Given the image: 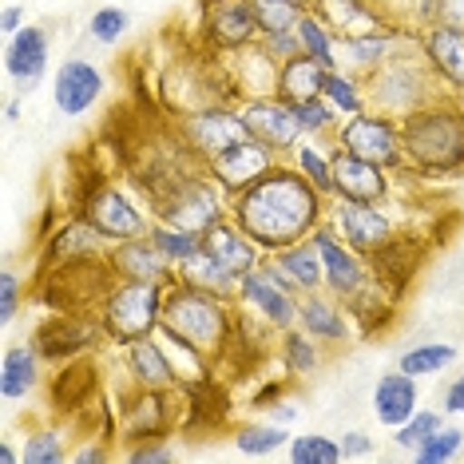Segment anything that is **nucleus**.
Listing matches in <instances>:
<instances>
[{
	"label": "nucleus",
	"instance_id": "obj_30",
	"mask_svg": "<svg viewBox=\"0 0 464 464\" xmlns=\"http://www.w3.org/2000/svg\"><path fill=\"white\" fill-rule=\"evenodd\" d=\"M325 64H318L314 56H305V52H298V56H290L286 64H282L278 72V96L290 100V103H302V100H314L322 96L325 88Z\"/></svg>",
	"mask_w": 464,
	"mask_h": 464
},
{
	"label": "nucleus",
	"instance_id": "obj_55",
	"mask_svg": "<svg viewBox=\"0 0 464 464\" xmlns=\"http://www.w3.org/2000/svg\"><path fill=\"white\" fill-rule=\"evenodd\" d=\"M294 417H298V409H294V405H274L270 409V420H278V425H290Z\"/></svg>",
	"mask_w": 464,
	"mask_h": 464
},
{
	"label": "nucleus",
	"instance_id": "obj_50",
	"mask_svg": "<svg viewBox=\"0 0 464 464\" xmlns=\"http://www.w3.org/2000/svg\"><path fill=\"white\" fill-rule=\"evenodd\" d=\"M432 20H437V24H449V28H460L464 33V0H437V5H432Z\"/></svg>",
	"mask_w": 464,
	"mask_h": 464
},
{
	"label": "nucleus",
	"instance_id": "obj_21",
	"mask_svg": "<svg viewBox=\"0 0 464 464\" xmlns=\"http://www.w3.org/2000/svg\"><path fill=\"white\" fill-rule=\"evenodd\" d=\"M298 325L310 337H318L322 345H345V342H350V310H345V302L334 298L330 290L302 294Z\"/></svg>",
	"mask_w": 464,
	"mask_h": 464
},
{
	"label": "nucleus",
	"instance_id": "obj_18",
	"mask_svg": "<svg viewBox=\"0 0 464 464\" xmlns=\"http://www.w3.org/2000/svg\"><path fill=\"white\" fill-rule=\"evenodd\" d=\"M111 278H140V282H175V262L155 246L151 238H128L108 246Z\"/></svg>",
	"mask_w": 464,
	"mask_h": 464
},
{
	"label": "nucleus",
	"instance_id": "obj_15",
	"mask_svg": "<svg viewBox=\"0 0 464 464\" xmlns=\"http://www.w3.org/2000/svg\"><path fill=\"white\" fill-rule=\"evenodd\" d=\"M270 167H278V151H270L266 143H258L255 135H250V140L230 147V151L215 155V160L207 163V171L227 195H238V191H246L250 183H258Z\"/></svg>",
	"mask_w": 464,
	"mask_h": 464
},
{
	"label": "nucleus",
	"instance_id": "obj_10",
	"mask_svg": "<svg viewBox=\"0 0 464 464\" xmlns=\"http://www.w3.org/2000/svg\"><path fill=\"white\" fill-rule=\"evenodd\" d=\"M80 215L100 230L108 242H128V238H143L151 230V215L135 203V198L115 183H103L96 191H88Z\"/></svg>",
	"mask_w": 464,
	"mask_h": 464
},
{
	"label": "nucleus",
	"instance_id": "obj_45",
	"mask_svg": "<svg viewBox=\"0 0 464 464\" xmlns=\"http://www.w3.org/2000/svg\"><path fill=\"white\" fill-rule=\"evenodd\" d=\"M440 425H445V417H440L437 409H417V413L409 417L405 425H397V429H393V445H397V449H405V452H413L417 445H425V440H429Z\"/></svg>",
	"mask_w": 464,
	"mask_h": 464
},
{
	"label": "nucleus",
	"instance_id": "obj_19",
	"mask_svg": "<svg viewBox=\"0 0 464 464\" xmlns=\"http://www.w3.org/2000/svg\"><path fill=\"white\" fill-rule=\"evenodd\" d=\"M203 250L210 258L218 262V266L223 270H230L235 274V278H242V274H250L255 266H262V258H266V250L258 246L255 238L246 235V230H242L235 218H223V223H215L203 235Z\"/></svg>",
	"mask_w": 464,
	"mask_h": 464
},
{
	"label": "nucleus",
	"instance_id": "obj_25",
	"mask_svg": "<svg viewBox=\"0 0 464 464\" xmlns=\"http://www.w3.org/2000/svg\"><path fill=\"white\" fill-rule=\"evenodd\" d=\"M48 255L56 266H88V262H108V238L100 235L88 218H72L56 238L48 242Z\"/></svg>",
	"mask_w": 464,
	"mask_h": 464
},
{
	"label": "nucleus",
	"instance_id": "obj_6",
	"mask_svg": "<svg viewBox=\"0 0 464 464\" xmlns=\"http://www.w3.org/2000/svg\"><path fill=\"white\" fill-rule=\"evenodd\" d=\"M334 147L362 155V160H369V163H382V167H389V171L405 167L401 120H393V115H385V111H377V108H365V111H357V115H350V120L337 123Z\"/></svg>",
	"mask_w": 464,
	"mask_h": 464
},
{
	"label": "nucleus",
	"instance_id": "obj_40",
	"mask_svg": "<svg viewBox=\"0 0 464 464\" xmlns=\"http://www.w3.org/2000/svg\"><path fill=\"white\" fill-rule=\"evenodd\" d=\"M250 8H255L262 33H294L298 20L310 13L302 0H250Z\"/></svg>",
	"mask_w": 464,
	"mask_h": 464
},
{
	"label": "nucleus",
	"instance_id": "obj_29",
	"mask_svg": "<svg viewBox=\"0 0 464 464\" xmlns=\"http://www.w3.org/2000/svg\"><path fill=\"white\" fill-rule=\"evenodd\" d=\"M270 262L286 274L290 286L298 294L325 290V266H322V255H318V246H314V238H302V242H294V246L278 250V255H270Z\"/></svg>",
	"mask_w": 464,
	"mask_h": 464
},
{
	"label": "nucleus",
	"instance_id": "obj_14",
	"mask_svg": "<svg viewBox=\"0 0 464 464\" xmlns=\"http://www.w3.org/2000/svg\"><path fill=\"white\" fill-rule=\"evenodd\" d=\"M203 33L210 40V48L230 56V52L258 44L262 28H258V16H255V8H250V0H207Z\"/></svg>",
	"mask_w": 464,
	"mask_h": 464
},
{
	"label": "nucleus",
	"instance_id": "obj_56",
	"mask_svg": "<svg viewBox=\"0 0 464 464\" xmlns=\"http://www.w3.org/2000/svg\"><path fill=\"white\" fill-rule=\"evenodd\" d=\"M0 460H5V464H16V460H24V452H16L13 445H8V440H0Z\"/></svg>",
	"mask_w": 464,
	"mask_h": 464
},
{
	"label": "nucleus",
	"instance_id": "obj_52",
	"mask_svg": "<svg viewBox=\"0 0 464 464\" xmlns=\"http://www.w3.org/2000/svg\"><path fill=\"white\" fill-rule=\"evenodd\" d=\"M440 413H452V417H464V373L445 389L440 397Z\"/></svg>",
	"mask_w": 464,
	"mask_h": 464
},
{
	"label": "nucleus",
	"instance_id": "obj_36",
	"mask_svg": "<svg viewBox=\"0 0 464 464\" xmlns=\"http://www.w3.org/2000/svg\"><path fill=\"white\" fill-rule=\"evenodd\" d=\"M290 155H294V167H298L325 198H334V151H325L322 140H310V135H305Z\"/></svg>",
	"mask_w": 464,
	"mask_h": 464
},
{
	"label": "nucleus",
	"instance_id": "obj_51",
	"mask_svg": "<svg viewBox=\"0 0 464 464\" xmlns=\"http://www.w3.org/2000/svg\"><path fill=\"white\" fill-rule=\"evenodd\" d=\"M369 452H373V440H369V432L353 429V432H345V437H342V457H345V460L369 457Z\"/></svg>",
	"mask_w": 464,
	"mask_h": 464
},
{
	"label": "nucleus",
	"instance_id": "obj_4",
	"mask_svg": "<svg viewBox=\"0 0 464 464\" xmlns=\"http://www.w3.org/2000/svg\"><path fill=\"white\" fill-rule=\"evenodd\" d=\"M167 286L171 282H140V278H115L100 302V330L115 345H131L147 334H160Z\"/></svg>",
	"mask_w": 464,
	"mask_h": 464
},
{
	"label": "nucleus",
	"instance_id": "obj_17",
	"mask_svg": "<svg viewBox=\"0 0 464 464\" xmlns=\"http://www.w3.org/2000/svg\"><path fill=\"white\" fill-rule=\"evenodd\" d=\"M100 96H103V72L92 64V60L72 56L60 64L56 80H52V103H56L60 115L76 120V115L96 108Z\"/></svg>",
	"mask_w": 464,
	"mask_h": 464
},
{
	"label": "nucleus",
	"instance_id": "obj_32",
	"mask_svg": "<svg viewBox=\"0 0 464 464\" xmlns=\"http://www.w3.org/2000/svg\"><path fill=\"white\" fill-rule=\"evenodd\" d=\"M175 278H179V282H187V286L210 290V294H227V298H235V290H238V278H235V274L218 266V262L210 258L203 246H198V250H195V255L187 258V262H179Z\"/></svg>",
	"mask_w": 464,
	"mask_h": 464
},
{
	"label": "nucleus",
	"instance_id": "obj_44",
	"mask_svg": "<svg viewBox=\"0 0 464 464\" xmlns=\"http://www.w3.org/2000/svg\"><path fill=\"white\" fill-rule=\"evenodd\" d=\"M460 449H464V432L452 429V425H440V429L425 440V445L413 449V460H417V464H449V460L460 457Z\"/></svg>",
	"mask_w": 464,
	"mask_h": 464
},
{
	"label": "nucleus",
	"instance_id": "obj_9",
	"mask_svg": "<svg viewBox=\"0 0 464 464\" xmlns=\"http://www.w3.org/2000/svg\"><path fill=\"white\" fill-rule=\"evenodd\" d=\"M183 140L203 163H210L215 155L230 151L235 143L250 140V128L242 120L238 108H227L223 100H207L203 108H191L183 120Z\"/></svg>",
	"mask_w": 464,
	"mask_h": 464
},
{
	"label": "nucleus",
	"instance_id": "obj_13",
	"mask_svg": "<svg viewBox=\"0 0 464 464\" xmlns=\"http://www.w3.org/2000/svg\"><path fill=\"white\" fill-rule=\"evenodd\" d=\"M242 120H246L250 135L258 143H266L270 151H294L305 135L298 128V115H294V103L282 96H255V100H242L238 103Z\"/></svg>",
	"mask_w": 464,
	"mask_h": 464
},
{
	"label": "nucleus",
	"instance_id": "obj_42",
	"mask_svg": "<svg viewBox=\"0 0 464 464\" xmlns=\"http://www.w3.org/2000/svg\"><path fill=\"white\" fill-rule=\"evenodd\" d=\"M294 115H298V128H302V135H310V140H334L337 123H342V115H337V111H334L322 96L294 103Z\"/></svg>",
	"mask_w": 464,
	"mask_h": 464
},
{
	"label": "nucleus",
	"instance_id": "obj_22",
	"mask_svg": "<svg viewBox=\"0 0 464 464\" xmlns=\"http://www.w3.org/2000/svg\"><path fill=\"white\" fill-rule=\"evenodd\" d=\"M420 56L429 60L432 76L464 96V33L460 28H449V24L432 20L425 33H420Z\"/></svg>",
	"mask_w": 464,
	"mask_h": 464
},
{
	"label": "nucleus",
	"instance_id": "obj_46",
	"mask_svg": "<svg viewBox=\"0 0 464 464\" xmlns=\"http://www.w3.org/2000/svg\"><path fill=\"white\" fill-rule=\"evenodd\" d=\"M128 28H131V16L123 13V8H115V5H103L92 13L88 20V36L96 40V44H120L123 36H128Z\"/></svg>",
	"mask_w": 464,
	"mask_h": 464
},
{
	"label": "nucleus",
	"instance_id": "obj_38",
	"mask_svg": "<svg viewBox=\"0 0 464 464\" xmlns=\"http://www.w3.org/2000/svg\"><path fill=\"white\" fill-rule=\"evenodd\" d=\"M452 362H457V345H449V342H417V345H409V350L401 353L397 369H405V373H413L420 382V377H432V373H440V369H449Z\"/></svg>",
	"mask_w": 464,
	"mask_h": 464
},
{
	"label": "nucleus",
	"instance_id": "obj_37",
	"mask_svg": "<svg viewBox=\"0 0 464 464\" xmlns=\"http://www.w3.org/2000/svg\"><path fill=\"white\" fill-rule=\"evenodd\" d=\"M294 33H298V44H302L305 56H314L325 68H342V64H337V36H334V28L325 24L314 8L298 20V28H294Z\"/></svg>",
	"mask_w": 464,
	"mask_h": 464
},
{
	"label": "nucleus",
	"instance_id": "obj_47",
	"mask_svg": "<svg viewBox=\"0 0 464 464\" xmlns=\"http://www.w3.org/2000/svg\"><path fill=\"white\" fill-rule=\"evenodd\" d=\"M128 460L131 464H167V460H175V449L167 445L163 437H140V445L128 449Z\"/></svg>",
	"mask_w": 464,
	"mask_h": 464
},
{
	"label": "nucleus",
	"instance_id": "obj_20",
	"mask_svg": "<svg viewBox=\"0 0 464 464\" xmlns=\"http://www.w3.org/2000/svg\"><path fill=\"white\" fill-rule=\"evenodd\" d=\"M48 33L36 24H24L16 36H8V48H5V72L8 80L20 83V92H33L48 72Z\"/></svg>",
	"mask_w": 464,
	"mask_h": 464
},
{
	"label": "nucleus",
	"instance_id": "obj_5",
	"mask_svg": "<svg viewBox=\"0 0 464 464\" xmlns=\"http://www.w3.org/2000/svg\"><path fill=\"white\" fill-rule=\"evenodd\" d=\"M437 76H432L429 60L425 56H389L377 72L365 76V96L369 108L393 115V120H405L417 108L437 100Z\"/></svg>",
	"mask_w": 464,
	"mask_h": 464
},
{
	"label": "nucleus",
	"instance_id": "obj_39",
	"mask_svg": "<svg viewBox=\"0 0 464 464\" xmlns=\"http://www.w3.org/2000/svg\"><path fill=\"white\" fill-rule=\"evenodd\" d=\"M290 464H337L342 457V440L325 437V432H305V437H290L286 445Z\"/></svg>",
	"mask_w": 464,
	"mask_h": 464
},
{
	"label": "nucleus",
	"instance_id": "obj_27",
	"mask_svg": "<svg viewBox=\"0 0 464 464\" xmlns=\"http://www.w3.org/2000/svg\"><path fill=\"white\" fill-rule=\"evenodd\" d=\"M40 345L33 342H20V345H8L5 357H0V397L13 405V401H24L33 397L44 373H40Z\"/></svg>",
	"mask_w": 464,
	"mask_h": 464
},
{
	"label": "nucleus",
	"instance_id": "obj_16",
	"mask_svg": "<svg viewBox=\"0 0 464 464\" xmlns=\"http://www.w3.org/2000/svg\"><path fill=\"white\" fill-rule=\"evenodd\" d=\"M334 195L337 198H357V203H385L393 195L389 183V167L369 163L353 151L334 147Z\"/></svg>",
	"mask_w": 464,
	"mask_h": 464
},
{
	"label": "nucleus",
	"instance_id": "obj_35",
	"mask_svg": "<svg viewBox=\"0 0 464 464\" xmlns=\"http://www.w3.org/2000/svg\"><path fill=\"white\" fill-rule=\"evenodd\" d=\"M286 445H290V432L278 420H250V425L235 429V449L242 457H274Z\"/></svg>",
	"mask_w": 464,
	"mask_h": 464
},
{
	"label": "nucleus",
	"instance_id": "obj_31",
	"mask_svg": "<svg viewBox=\"0 0 464 464\" xmlns=\"http://www.w3.org/2000/svg\"><path fill=\"white\" fill-rule=\"evenodd\" d=\"M40 353L52 357V362H64L72 353H83V350H96V322H72V318H60L52 322L44 334H40Z\"/></svg>",
	"mask_w": 464,
	"mask_h": 464
},
{
	"label": "nucleus",
	"instance_id": "obj_48",
	"mask_svg": "<svg viewBox=\"0 0 464 464\" xmlns=\"http://www.w3.org/2000/svg\"><path fill=\"white\" fill-rule=\"evenodd\" d=\"M258 44H262V52H270L278 64H286L290 56H298L302 52V44H298V33H262L258 36Z\"/></svg>",
	"mask_w": 464,
	"mask_h": 464
},
{
	"label": "nucleus",
	"instance_id": "obj_26",
	"mask_svg": "<svg viewBox=\"0 0 464 464\" xmlns=\"http://www.w3.org/2000/svg\"><path fill=\"white\" fill-rule=\"evenodd\" d=\"M314 13L334 28L337 40H353V36H369L389 28L382 8H373L369 0H314Z\"/></svg>",
	"mask_w": 464,
	"mask_h": 464
},
{
	"label": "nucleus",
	"instance_id": "obj_1",
	"mask_svg": "<svg viewBox=\"0 0 464 464\" xmlns=\"http://www.w3.org/2000/svg\"><path fill=\"white\" fill-rule=\"evenodd\" d=\"M230 218L266 255H278L294 242L310 238L314 227L325 223V195L294 163H278L246 191L230 195Z\"/></svg>",
	"mask_w": 464,
	"mask_h": 464
},
{
	"label": "nucleus",
	"instance_id": "obj_28",
	"mask_svg": "<svg viewBox=\"0 0 464 464\" xmlns=\"http://www.w3.org/2000/svg\"><path fill=\"white\" fill-rule=\"evenodd\" d=\"M397 28H382V33H369V36H353V40H337V64L353 76H369L385 64L389 56H397Z\"/></svg>",
	"mask_w": 464,
	"mask_h": 464
},
{
	"label": "nucleus",
	"instance_id": "obj_33",
	"mask_svg": "<svg viewBox=\"0 0 464 464\" xmlns=\"http://www.w3.org/2000/svg\"><path fill=\"white\" fill-rule=\"evenodd\" d=\"M282 365H286V373H294V377L318 373V369L325 365V345L318 342V337L305 334L302 325L282 330Z\"/></svg>",
	"mask_w": 464,
	"mask_h": 464
},
{
	"label": "nucleus",
	"instance_id": "obj_54",
	"mask_svg": "<svg viewBox=\"0 0 464 464\" xmlns=\"http://www.w3.org/2000/svg\"><path fill=\"white\" fill-rule=\"evenodd\" d=\"M20 28H24V8H20V5H5V13H0V33L16 36Z\"/></svg>",
	"mask_w": 464,
	"mask_h": 464
},
{
	"label": "nucleus",
	"instance_id": "obj_41",
	"mask_svg": "<svg viewBox=\"0 0 464 464\" xmlns=\"http://www.w3.org/2000/svg\"><path fill=\"white\" fill-rule=\"evenodd\" d=\"M147 238H151L155 246H160L163 255L175 262V270H179V262H187L198 246H203V235H191V230L171 227V223H163V218H155L151 230H147Z\"/></svg>",
	"mask_w": 464,
	"mask_h": 464
},
{
	"label": "nucleus",
	"instance_id": "obj_3",
	"mask_svg": "<svg viewBox=\"0 0 464 464\" xmlns=\"http://www.w3.org/2000/svg\"><path fill=\"white\" fill-rule=\"evenodd\" d=\"M235 298L227 294H210L187 282H171L167 286V305H163V334L183 337L187 345H195L198 353L218 357L227 350V342L235 337Z\"/></svg>",
	"mask_w": 464,
	"mask_h": 464
},
{
	"label": "nucleus",
	"instance_id": "obj_11",
	"mask_svg": "<svg viewBox=\"0 0 464 464\" xmlns=\"http://www.w3.org/2000/svg\"><path fill=\"white\" fill-rule=\"evenodd\" d=\"M235 302L242 305V310H250V318L266 322L270 330H278V334L298 325V302H302V294L286 290L266 266H255L250 274H242L238 290H235Z\"/></svg>",
	"mask_w": 464,
	"mask_h": 464
},
{
	"label": "nucleus",
	"instance_id": "obj_23",
	"mask_svg": "<svg viewBox=\"0 0 464 464\" xmlns=\"http://www.w3.org/2000/svg\"><path fill=\"white\" fill-rule=\"evenodd\" d=\"M123 357H128V373H131L135 389H155V393H167V389L179 385L171 353H167L163 342H155V334H147V337H140V342L123 345Z\"/></svg>",
	"mask_w": 464,
	"mask_h": 464
},
{
	"label": "nucleus",
	"instance_id": "obj_34",
	"mask_svg": "<svg viewBox=\"0 0 464 464\" xmlns=\"http://www.w3.org/2000/svg\"><path fill=\"white\" fill-rule=\"evenodd\" d=\"M322 100L330 103V108L342 115V120H350V115H357V111H365V108H369L365 80H362V76H353V72H345V68H330V72H325Z\"/></svg>",
	"mask_w": 464,
	"mask_h": 464
},
{
	"label": "nucleus",
	"instance_id": "obj_53",
	"mask_svg": "<svg viewBox=\"0 0 464 464\" xmlns=\"http://www.w3.org/2000/svg\"><path fill=\"white\" fill-rule=\"evenodd\" d=\"M68 460H72V464H103V460H111V452L103 449V445H92V440H88V445L76 449Z\"/></svg>",
	"mask_w": 464,
	"mask_h": 464
},
{
	"label": "nucleus",
	"instance_id": "obj_8",
	"mask_svg": "<svg viewBox=\"0 0 464 464\" xmlns=\"http://www.w3.org/2000/svg\"><path fill=\"white\" fill-rule=\"evenodd\" d=\"M325 223L342 235L357 255L373 258L377 250H385L397 238V223L385 210V203H357V198H330L325 207Z\"/></svg>",
	"mask_w": 464,
	"mask_h": 464
},
{
	"label": "nucleus",
	"instance_id": "obj_7",
	"mask_svg": "<svg viewBox=\"0 0 464 464\" xmlns=\"http://www.w3.org/2000/svg\"><path fill=\"white\" fill-rule=\"evenodd\" d=\"M227 215H230V207L223 203V187L215 179H179V183H171V191L160 198L163 223L183 227L191 235H207Z\"/></svg>",
	"mask_w": 464,
	"mask_h": 464
},
{
	"label": "nucleus",
	"instance_id": "obj_24",
	"mask_svg": "<svg viewBox=\"0 0 464 464\" xmlns=\"http://www.w3.org/2000/svg\"><path fill=\"white\" fill-rule=\"evenodd\" d=\"M417 405H420V389H417L413 373H405V369H389V373L377 377V385H373V417L382 420L385 429L405 425V420L417 413Z\"/></svg>",
	"mask_w": 464,
	"mask_h": 464
},
{
	"label": "nucleus",
	"instance_id": "obj_43",
	"mask_svg": "<svg viewBox=\"0 0 464 464\" xmlns=\"http://www.w3.org/2000/svg\"><path fill=\"white\" fill-rule=\"evenodd\" d=\"M24 464H64L72 452L64 449V432L60 429H36L24 437Z\"/></svg>",
	"mask_w": 464,
	"mask_h": 464
},
{
	"label": "nucleus",
	"instance_id": "obj_49",
	"mask_svg": "<svg viewBox=\"0 0 464 464\" xmlns=\"http://www.w3.org/2000/svg\"><path fill=\"white\" fill-rule=\"evenodd\" d=\"M16 310H20V278L13 270H5L0 274V325H13Z\"/></svg>",
	"mask_w": 464,
	"mask_h": 464
},
{
	"label": "nucleus",
	"instance_id": "obj_12",
	"mask_svg": "<svg viewBox=\"0 0 464 464\" xmlns=\"http://www.w3.org/2000/svg\"><path fill=\"white\" fill-rule=\"evenodd\" d=\"M314 246H318L322 255V266H325V290L334 294V298L350 302L357 298L369 282H373V270L365 266V255H357V250L345 242L330 223H318L314 227Z\"/></svg>",
	"mask_w": 464,
	"mask_h": 464
},
{
	"label": "nucleus",
	"instance_id": "obj_2",
	"mask_svg": "<svg viewBox=\"0 0 464 464\" xmlns=\"http://www.w3.org/2000/svg\"><path fill=\"white\" fill-rule=\"evenodd\" d=\"M405 167L420 175H452L464 167V108L449 100H432L401 120Z\"/></svg>",
	"mask_w": 464,
	"mask_h": 464
}]
</instances>
